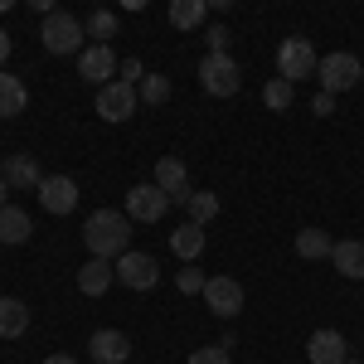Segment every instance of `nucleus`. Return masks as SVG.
Returning a JSON list of instances; mask_svg holds the SVG:
<instances>
[{"label": "nucleus", "mask_w": 364, "mask_h": 364, "mask_svg": "<svg viewBox=\"0 0 364 364\" xmlns=\"http://www.w3.org/2000/svg\"><path fill=\"white\" fill-rule=\"evenodd\" d=\"M83 243L92 257L117 262L122 252H132V219L122 209H97V214H87V224H83Z\"/></svg>", "instance_id": "1"}, {"label": "nucleus", "mask_w": 364, "mask_h": 364, "mask_svg": "<svg viewBox=\"0 0 364 364\" xmlns=\"http://www.w3.org/2000/svg\"><path fill=\"white\" fill-rule=\"evenodd\" d=\"M199 87H204L209 97H233V92L243 87L238 58L233 54H204V63H199Z\"/></svg>", "instance_id": "2"}, {"label": "nucleus", "mask_w": 364, "mask_h": 364, "mask_svg": "<svg viewBox=\"0 0 364 364\" xmlns=\"http://www.w3.org/2000/svg\"><path fill=\"white\" fill-rule=\"evenodd\" d=\"M141 107V92L136 83H127V78H112L107 87H97V117L102 122H132Z\"/></svg>", "instance_id": "3"}, {"label": "nucleus", "mask_w": 364, "mask_h": 364, "mask_svg": "<svg viewBox=\"0 0 364 364\" xmlns=\"http://www.w3.org/2000/svg\"><path fill=\"white\" fill-rule=\"evenodd\" d=\"M316 78H321V92H350V87L364 78V63L355 54H326L321 58V68H316Z\"/></svg>", "instance_id": "4"}, {"label": "nucleus", "mask_w": 364, "mask_h": 364, "mask_svg": "<svg viewBox=\"0 0 364 364\" xmlns=\"http://www.w3.org/2000/svg\"><path fill=\"white\" fill-rule=\"evenodd\" d=\"M39 39H44L49 54H78V49H83V25H78L68 10H54V15H44Z\"/></svg>", "instance_id": "5"}, {"label": "nucleus", "mask_w": 364, "mask_h": 364, "mask_svg": "<svg viewBox=\"0 0 364 364\" xmlns=\"http://www.w3.org/2000/svg\"><path fill=\"white\" fill-rule=\"evenodd\" d=\"M316 68H321V58H316V49H311V39H282V49H277V78L296 83V78H311Z\"/></svg>", "instance_id": "6"}, {"label": "nucleus", "mask_w": 364, "mask_h": 364, "mask_svg": "<svg viewBox=\"0 0 364 364\" xmlns=\"http://www.w3.org/2000/svg\"><path fill=\"white\" fill-rule=\"evenodd\" d=\"M112 267H117V282H122V287H132V291H151V287L161 282V267H156V257H151V252H136V248L122 252Z\"/></svg>", "instance_id": "7"}, {"label": "nucleus", "mask_w": 364, "mask_h": 364, "mask_svg": "<svg viewBox=\"0 0 364 364\" xmlns=\"http://www.w3.org/2000/svg\"><path fill=\"white\" fill-rule=\"evenodd\" d=\"M156 185H161V195L170 199V204H190V166L180 161V156H161L156 161Z\"/></svg>", "instance_id": "8"}, {"label": "nucleus", "mask_w": 364, "mask_h": 364, "mask_svg": "<svg viewBox=\"0 0 364 364\" xmlns=\"http://www.w3.org/2000/svg\"><path fill=\"white\" fill-rule=\"evenodd\" d=\"M204 301H209L214 316L233 321V316L243 311V282H238V277H209V282H204Z\"/></svg>", "instance_id": "9"}, {"label": "nucleus", "mask_w": 364, "mask_h": 364, "mask_svg": "<svg viewBox=\"0 0 364 364\" xmlns=\"http://www.w3.org/2000/svg\"><path fill=\"white\" fill-rule=\"evenodd\" d=\"M170 199L161 195V185H132V195H127V219H136V224H156V219H166Z\"/></svg>", "instance_id": "10"}, {"label": "nucleus", "mask_w": 364, "mask_h": 364, "mask_svg": "<svg viewBox=\"0 0 364 364\" xmlns=\"http://www.w3.org/2000/svg\"><path fill=\"white\" fill-rule=\"evenodd\" d=\"M39 204H44L49 214H73V209H78V185H73L68 175H44V180H39Z\"/></svg>", "instance_id": "11"}, {"label": "nucleus", "mask_w": 364, "mask_h": 364, "mask_svg": "<svg viewBox=\"0 0 364 364\" xmlns=\"http://www.w3.org/2000/svg\"><path fill=\"white\" fill-rule=\"evenodd\" d=\"M78 73H83L87 83L107 87V83H112V73H117V54L107 49V44H92V49L78 54Z\"/></svg>", "instance_id": "12"}, {"label": "nucleus", "mask_w": 364, "mask_h": 364, "mask_svg": "<svg viewBox=\"0 0 364 364\" xmlns=\"http://www.w3.org/2000/svg\"><path fill=\"white\" fill-rule=\"evenodd\" d=\"M0 180L10 185V190H39V161L25 156V151H15V156H5V166H0Z\"/></svg>", "instance_id": "13"}, {"label": "nucleus", "mask_w": 364, "mask_h": 364, "mask_svg": "<svg viewBox=\"0 0 364 364\" xmlns=\"http://www.w3.org/2000/svg\"><path fill=\"white\" fill-rule=\"evenodd\" d=\"M345 350H350V345H345L340 331H311V340H306L311 364H345V360H350Z\"/></svg>", "instance_id": "14"}, {"label": "nucleus", "mask_w": 364, "mask_h": 364, "mask_svg": "<svg viewBox=\"0 0 364 364\" xmlns=\"http://www.w3.org/2000/svg\"><path fill=\"white\" fill-rule=\"evenodd\" d=\"M87 350H92V360H97V364H122L127 355H132V340L122 336V331H92Z\"/></svg>", "instance_id": "15"}, {"label": "nucleus", "mask_w": 364, "mask_h": 364, "mask_svg": "<svg viewBox=\"0 0 364 364\" xmlns=\"http://www.w3.org/2000/svg\"><path fill=\"white\" fill-rule=\"evenodd\" d=\"M331 262H336L340 277L364 282V243H360V238H340L336 248H331Z\"/></svg>", "instance_id": "16"}, {"label": "nucleus", "mask_w": 364, "mask_h": 364, "mask_svg": "<svg viewBox=\"0 0 364 364\" xmlns=\"http://www.w3.org/2000/svg\"><path fill=\"white\" fill-rule=\"evenodd\" d=\"M112 282H117V267L102 262V257H87L83 267H78V291H83V296H102Z\"/></svg>", "instance_id": "17"}, {"label": "nucleus", "mask_w": 364, "mask_h": 364, "mask_svg": "<svg viewBox=\"0 0 364 364\" xmlns=\"http://www.w3.org/2000/svg\"><path fill=\"white\" fill-rule=\"evenodd\" d=\"M29 233H34L29 214L20 209V204H5V209H0V243L20 248V243H29Z\"/></svg>", "instance_id": "18"}, {"label": "nucleus", "mask_w": 364, "mask_h": 364, "mask_svg": "<svg viewBox=\"0 0 364 364\" xmlns=\"http://www.w3.org/2000/svg\"><path fill=\"white\" fill-rule=\"evenodd\" d=\"M29 331V306L15 296H0V340H20Z\"/></svg>", "instance_id": "19"}, {"label": "nucleus", "mask_w": 364, "mask_h": 364, "mask_svg": "<svg viewBox=\"0 0 364 364\" xmlns=\"http://www.w3.org/2000/svg\"><path fill=\"white\" fill-rule=\"evenodd\" d=\"M25 107H29L25 83H20L15 73H5V68H0V117H20Z\"/></svg>", "instance_id": "20"}, {"label": "nucleus", "mask_w": 364, "mask_h": 364, "mask_svg": "<svg viewBox=\"0 0 364 364\" xmlns=\"http://www.w3.org/2000/svg\"><path fill=\"white\" fill-rule=\"evenodd\" d=\"M170 248H175V257L195 262L199 252H204V228H199V224H180L175 233H170Z\"/></svg>", "instance_id": "21"}, {"label": "nucleus", "mask_w": 364, "mask_h": 364, "mask_svg": "<svg viewBox=\"0 0 364 364\" xmlns=\"http://www.w3.org/2000/svg\"><path fill=\"white\" fill-rule=\"evenodd\" d=\"M331 248H336V238L326 228H301L296 233V252L301 257H331Z\"/></svg>", "instance_id": "22"}, {"label": "nucleus", "mask_w": 364, "mask_h": 364, "mask_svg": "<svg viewBox=\"0 0 364 364\" xmlns=\"http://www.w3.org/2000/svg\"><path fill=\"white\" fill-rule=\"evenodd\" d=\"M204 15H209L204 0H175V5H170V25H175V29H195Z\"/></svg>", "instance_id": "23"}, {"label": "nucleus", "mask_w": 364, "mask_h": 364, "mask_svg": "<svg viewBox=\"0 0 364 364\" xmlns=\"http://www.w3.org/2000/svg\"><path fill=\"white\" fill-rule=\"evenodd\" d=\"M291 97H296V83H287V78H267L262 102H267L272 112H287V107H291Z\"/></svg>", "instance_id": "24"}, {"label": "nucleus", "mask_w": 364, "mask_h": 364, "mask_svg": "<svg viewBox=\"0 0 364 364\" xmlns=\"http://www.w3.org/2000/svg\"><path fill=\"white\" fill-rule=\"evenodd\" d=\"M185 209H190V224H199V228H204L209 219H214V214H219V195H209V190H195Z\"/></svg>", "instance_id": "25"}, {"label": "nucleus", "mask_w": 364, "mask_h": 364, "mask_svg": "<svg viewBox=\"0 0 364 364\" xmlns=\"http://www.w3.org/2000/svg\"><path fill=\"white\" fill-rule=\"evenodd\" d=\"M136 92H141V102H151V107H161V102L170 97V78H166V73H146Z\"/></svg>", "instance_id": "26"}, {"label": "nucleus", "mask_w": 364, "mask_h": 364, "mask_svg": "<svg viewBox=\"0 0 364 364\" xmlns=\"http://www.w3.org/2000/svg\"><path fill=\"white\" fill-rule=\"evenodd\" d=\"M87 34H97V39H112V34H117V15H112V10H92V20H87Z\"/></svg>", "instance_id": "27"}, {"label": "nucleus", "mask_w": 364, "mask_h": 364, "mask_svg": "<svg viewBox=\"0 0 364 364\" xmlns=\"http://www.w3.org/2000/svg\"><path fill=\"white\" fill-rule=\"evenodd\" d=\"M204 272H199V267H185V272H180V291H185V296H204Z\"/></svg>", "instance_id": "28"}, {"label": "nucleus", "mask_w": 364, "mask_h": 364, "mask_svg": "<svg viewBox=\"0 0 364 364\" xmlns=\"http://www.w3.org/2000/svg\"><path fill=\"white\" fill-rule=\"evenodd\" d=\"M190 364H228V350L224 345H204V350L190 355Z\"/></svg>", "instance_id": "29"}, {"label": "nucleus", "mask_w": 364, "mask_h": 364, "mask_svg": "<svg viewBox=\"0 0 364 364\" xmlns=\"http://www.w3.org/2000/svg\"><path fill=\"white\" fill-rule=\"evenodd\" d=\"M209 54H228V29L209 25Z\"/></svg>", "instance_id": "30"}, {"label": "nucleus", "mask_w": 364, "mask_h": 364, "mask_svg": "<svg viewBox=\"0 0 364 364\" xmlns=\"http://www.w3.org/2000/svg\"><path fill=\"white\" fill-rule=\"evenodd\" d=\"M311 107H316V117H331V112H336V97H331V92H321Z\"/></svg>", "instance_id": "31"}, {"label": "nucleus", "mask_w": 364, "mask_h": 364, "mask_svg": "<svg viewBox=\"0 0 364 364\" xmlns=\"http://www.w3.org/2000/svg\"><path fill=\"white\" fill-rule=\"evenodd\" d=\"M122 78H127V83H136V78H146V73H141V63H136V58H127V63H122Z\"/></svg>", "instance_id": "32"}, {"label": "nucleus", "mask_w": 364, "mask_h": 364, "mask_svg": "<svg viewBox=\"0 0 364 364\" xmlns=\"http://www.w3.org/2000/svg\"><path fill=\"white\" fill-rule=\"evenodd\" d=\"M5 58H10V34L0 29V63H5Z\"/></svg>", "instance_id": "33"}, {"label": "nucleus", "mask_w": 364, "mask_h": 364, "mask_svg": "<svg viewBox=\"0 0 364 364\" xmlns=\"http://www.w3.org/2000/svg\"><path fill=\"white\" fill-rule=\"evenodd\" d=\"M44 364H78V360H73V355H49Z\"/></svg>", "instance_id": "34"}, {"label": "nucleus", "mask_w": 364, "mask_h": 364, "mask_svg": "<svg viewBox=\"0 0 364 364\" xmlns=\"http://www.w3.org/2000/svg\"><path fill=\"white\" fill-rule=\"evenodd\" d=\"M5 204H10V185L0 180V209H5Z\"/></svg>", "instance_id": "35"}, {"label": "nucleus", "mask_w": 364, "mask_h": 364, "mask_svg": "<svg viewBox=\"0 0 364 364\" xmlns=\"http://www.w3.org/2000/svg\"><path fill=\"white\" fill-rule=\"evenodd\" d=\"M345 364H360V360H345Z\"/></svg>", "instance_id": "36"}]
</instances>
